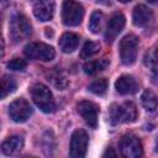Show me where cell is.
<instances>
[{"label": "cell", "instance_id": "cell-12", "mask_svg": "<svg viewBox=\"0 0 158 158\" xmlns=\"http://www.w3.org/2000/svg\"><path fill=\"white\" fill-rule=\"evenodd\" d=\"M33 15L40 21H49L54 15L53 0H36L33 5Z\"/></svg>", "mask_w": 158, "mask_h": 158}, {"label": "cell", "instance_id": "cell-5", "mask_svg": "<svg viewBox=\"0 0 158 158\" xmlns=\"http://www.w3.org/2000/svg\"><path fill=\"white\" fill-rule=\"evenodd\" d=\"M23 53L28 59L42 60V62L52 60L56 56L54 48L43 42H31L26 44L23 48Z\"/></svg>", "mask_w": 158, "mask_h": 158}, {"label": "cell", "instance_id": "cell-20", "mask_svg": "<svg viewBox=\"0 0 158 158\" xmlns=\"http://www.w3.org/2000/svg\"><path fill=\"white\" fill-rule=\"evenodd\" d=\"M102 23H104V14L101 11H94L90 16L89 20V30L93 33H99L102 28Z\"/></svg>", "mask_w": 158, "mask_h": 158}, {"label": "cell", "instance_id": "cell-29", "mask_svg": "<svg viewBox=\"0 0 158 158\" xmlns=\"http://www.w3.org/2000/svg\"><path fill=\"white\" fill-rule=\"evenodd\" d=\"M0 1H6V0H0Z\"/></svg>", "mask_w": 158, "mask_h": 158}, {"label": "cell", "instance_id": "cell-8", "mask_svg": "<svg viewBox=\"0 0 158 158\" xmlns=\"http://www.w3.org/2000/svg\"><path fill=\"white\" fill-rule=\"evenodd\" d=\"M89 137L84 130H77L73 132L70 138V157L83 158L88 151Z\"/></svg>", "mask_w": 158, "mask_h": 158}, {"label": "cell", "instance_id": "cell-16", "mask_svg": "<svg viewBox=\"0 0 158 158\" xmlns=\"http://www.w3.org/2000/svg\"><path fill=\"white\" fill-rule=\"evenodd\" d=\"M79 41L80 38L78 35L72 33V32H65L59 38V48L64 53H72L74 49H77Z\"/></svg>", "mask_w": 158, "mask_h": 158}, {"label": "cell", "instance_id": "cell-7", "mask_svg": "<svg viewBox=\"0 0 158 158\" xmlns=\"http://www.w3.org/2000/svg\"><path fill=\"white\" fill-rule=\"evenodd\" d=\"M120 152L126 158H138L143 154L142 143L139 138L132 133L123 135L118 142Z\"/></svg>", "mask_w": 158, "mask_h": 158}, {"label": "cell", "instance_id": "cell-9", "mask_svg": "<svg viewBox=\"0 0 158 158\" xmlns=\"http://www.w3.org/2000/svg\"><path fill=\"white\" fill-rule=\"evenodd\" d=\"M32 114L31 105L25 99H16L9 105V115L15 122H25Z\"/></svg>", "mask_w": 158, "mask_h": 158}, {"label": "cell", "instance_id": "cell-13", "mask_svg": "<svg viewBox=\"0 0 158 158\" xmlns=\"http://www.w3.org/2000/svg\"><path fill=\"white\" fill-rule=\"evenodd\" d=\"M115 88H116L117 93H120L121 95H130V94H135L137 91L138 84L133 79V77H131V75H121L116 80Z\"/></svg>", "mask_w": 158, "mask_h": 158}, {"label": "cell", "instance_id": "cell-19", "mask_svg": "<svg viewBox=\"0 0 158 158\" xmlns=\"http://www.w3.org/2000/svg\"><path fill=\"white\" fill-rule=\"evenodd\" d=\"M141 101H142L143 107L147 111H151V112L156 111V109H157V98H156V95L152 90H144L142 96H141Z\"/></svg>", "mask_w": 158, "mask_h": 158}, {"label": "cell", "instance_id": "cell-15", "mask_svg": "<svg viewBox=\"0 0 158 158\" xmlns=\"http://www.w3.org/2000/svg\"><path fill=\"white\" fill-rule=\"evenodd\" d=\"M22 147H23V139L21 136H11L6 138L1 144V149L6 156L17 154L22 149Z\"/></svg>", "mask_w": 158, "mask_h": 158}, {"label": "cell", "instance_id": "cell-22", "mask_svg": "<svg viewBox=\"0 0 158 158\" xmlns=\"http://www.w3.org/2000/svg\"><path fill=\"white\" fill-rule=\"evenodd\" d=\"M89 90L95 94V95H104L107 90V80L105 78H100V79H96L94 80L90 85H89Z\"/></svg>", "mask_w": 158, "mask_h": 158}, {"label": "cell", "instance_id": "cell-6", "mask_svg": "<svg viewBox=\"0 0 158 158\" xmlns=\"http://www.w3.org/2000/svg\"><path fill=\"white\" fill-rule=\"evenodd\" d=\"M84 17L83 6L74 0H64L62 5V21L67 26H78Z\"/></svg>", "mask_w": 158, "mask_h": 158}, {"label": "cell", "instance_id": "cell-24", "mask_svg": "<svg viewBox=\"0 0 158 158\" xmlns=\"http://www.w3.org/2000/svg\"><path fill=\"white\" fill-rule=\"evenodd\" d=\"M6 67L11 70H25L27 68V62L22 58H14L10 62H7Z\"/></svg>", "mask_w": 158, "mask_h": 158}, {"label": "cell", "instance_id": "cell-18", "mask_svg": "<svg viewBox=\"0 0 158 158\" xmlns=\"http://www.w3.org/2000/svg\"><path fill=\"white\" fill-rule=\"evenodd\" d=\"M17 88L15 79L10 75H1L0 77V99L6 98L7 95L12 94Z\"/></svg>", "mask_w": 158, "mask_h": 158}, {"label": "cell", "instance_id": "cell-21", "mask_svg": "<svg viewBox=\"0 0 158 158\" xmlns=\"http://www.w3.org/2000/svg\"><path fill=\"white\" fill-rule=\"evenodd\" d=\"M100 51V44L98 42H93V41H88L84 43L81 51H80V57L83 59L85 58H89L94 54H96L98 52Z\"/></svg>", "mask_w": 158, "mask_h": 158}, {"label": "cell", "instance_id": "cell-17", "mask_svg": "<svg viewBox=\"0 0 158 158\" xmlns=\"http://www.w3.org/2000/svg\"><path fill=\"white\" fill-rule=\"evenodd\" d=\"M110 62L107 58H101V59H94V60H89L86 63H84L83 69L86 74L89 75H95L102 70H105L109 67Z\"/></svg>", "mask_w": 158, "mask_h": 158}, {"label": "cell", "instance_id": "cell-25", "mask_svg": "<svg viewBox=\"0 0 158 158\" xmlns=\"http://www.w3.org/2000/svg\"><path fill=\"white\" fill-rule=\"evenodd\" d=\"M0 27H1V21H0ZM4 54V42H2V37H1V31H0V58Z\"/></svg>", "mask_w": 158, "mask_h": 158}, {"label": "cell", "instance_id": "cell-2", "mask_svg": "<svg viewBox=\"0 0 158 158\" xmlns=\"http://www.w3.org/2000/svg\"><path fill=\"white\" fill-rule=\"evenodd\" d=\"M10 37L14 42H21L30 37L32 33V26L28 19L22 14H16L10 20Z\"/></svg>", "mask_w": 158, "mask_h": 158}, {"label": "cell", "instance_id": "cell-10", "mask_svg": "<svg viewBox=\"0 0 158 158\" xmlns=\"http://www.w3.org/2000/svg\"><path fill=\"white\" fill-rule=\"evenodd\" d=\"M78 112L79 115L84 118L85 123L91 127V128H96L98 127V115H99V106L96 104H94L93 101H88V100H81L78 106Z\"/></svg>", "mask_w": 158, "mask_h": 158}, {"label": "cell", "instance_id": "cell-11", "mask_svg": "<svg viewBox=\"0 0 158 158\" xmlns=\"http://www.w3.org/2000/svg\"><path fill=\"white\" fill-rule=\"evenodd\" d=\"M125 22H126L125 16L120 12L111 16V19L109 20V23L106 26V31H105V38L107 42H114L116 40V37L123 30Z\"/></svg>", "mask_w": 158, "mask_h": 158}, {"label": "cell", "instance_id": "cell-14", "mask_svg": "<svg viewBox=\"0 0 158 158\" xmlns=\"http://www.w3.org/2000/svg\"><path fill=\"white\" fill-rule=\"evenodd\" d=\"M152 17H153L152 11L144 5H137L133 9L132 20H133V23L138 27H143V26L148 25L151 22Z\"/></svg>", "mask_w": 158, "mask_h": 158}, {"label": "cell", "instance_id": "cell-26", "mask_svg": "<svg viewBox=\"0 0 158 158\" xmlns=\"http://www.w3.org/2000/svg\"><path fill=\"white\" fill-rule=\"evenodd\" d=\"M106 156H114V157H116V153L112 151V148H109V149L104 153V157H106Z\"/></svg>", "mask_w": 158, "mask_h": 158}, {"label": "cell", "instance_id": "cell-4", "mask_svg": "<svg viewBox=\"0 0 158 158\" xmlns=\"http://www.w3.org/2000/svg\"><path fill=\"white\" fill-rule=\"evenodd\" d=\"M138 37L132 33L122 37V40L120 41V58L123 64L130 65L136 62L138 53Z\"/></svg>", "mask_w": 158, "mask_h": 158}, {"label": "cell", "instance_id": "cell-27", "mask_svg": "<svg viewBox=\"0 0 158 158\" xmlns=\"http://www.w3.org/2000/svg\"><path fill=\"white\" fill-rule=\"evenodd\" d=\"M118 1H121V2H130L131 0H118Z\"/></svg>", "mask_w": 158, "mask_h": 158}, {"label": "cell", "instance_id": "cell-3", "mask_svg": "<svg viewBox=\"0 0 158 158\" xmlns=\"http://www.w3.org/2000/svg\"><path fill=\"white\" fill-rule=\"evenodd\" d=\"M137 118V109L132 101H126L121 105H112L110 110V120L114 125L133 122Z\"/></svg>", "mask_w": 158, "mask_h": 158}, {"label": "cell", "instance_id": "cell-28", "mask_svg": "<svg viewBox=\"0 0 158 158\" xmlns=\"http://www.w3.org/2000/svg\"><path fill=\"white\" fill-rule=\"evenodd\" d=\"M147 1H149V2H152V4H154L157 0H147Z\"/></svg>", "mask_w": 158, "mask_h": 158}, {"label": "cell", "instance_id": "cell-1", "mask_svg": "<svg viewBox=\"0 0 158 158\" xmlns=\"http://www.w3.org/2000/svg\"><path fill=\"white\" fill-rule=\"evenodd\" d=\"M31 96L33 102L46 114L53 112L56 109V102L53 99V95L48 86H46L42 83H36L31 88Z\"/></svg>", "mask_w": 158, "mask_h": 158}, {"label": "cell", "instance_id": "cell-23", "mask_svg": "<svg viewBox=\"0 0 158 158\" xmlns=\"http://www.w3.org/2000/svg\"><path fill=\"white\" fill-rule=\"evenodd\" d=\"M48 80H51L58 89L63 90L67 85H68V81L65 79L64 75H62L59 72H52L51 75H48Z\"/></svg>", "mask_w": 158, "mask_h": 158}]
</instances>
